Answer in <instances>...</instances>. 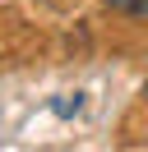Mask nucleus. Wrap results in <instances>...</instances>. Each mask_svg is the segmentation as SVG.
I'll return each mask as SVG.
<instances>
[{
  "label": "nucleus",
  "instance_id": "nucleus-1",
  "mask_svg": "<svg viewBox=\"0 0 148 152\" xmlns=\"http://www.w3.org/2000/svg\"><path fill=\"white\" fill-rule=\"evenodd\" d=\"M107 5L120 14H148V0H107Z\"/></svg>",
  "mask_w": 148,
  "mask_h": 152
}]
</instances>
